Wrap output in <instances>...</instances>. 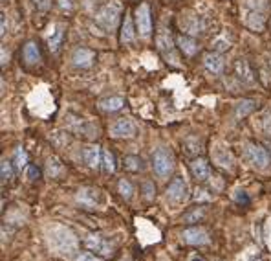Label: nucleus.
Returning a JSON list of instances; mask_svg holds the SVG:
<instances>
[{
    "label": "nucleus",
    "mask_w": 271,
    "mask_h": 261,
    "mask_svg": "<svg viewBox=\"0 0 271 261\" xmlns=\"http://www.w3.org/2000/svg\"><path fill=\"white\" fill-rule=\"evenodd\" d=\"M50 243L59 254H70L77 248V237L64 226H55L50 234Z\"/></svg>",
    "instance_id": "nucleus-1"
},
{
    "label": "nucleus",
    "mask_w": 271,
    "mask_h": 261,
    "mask_svg": "<svg viewBox=\"0 0 271 261\" xmlns=\"http://www.w3.org/2000/svg\"><path fill=\"white\" fill-rule=\"evenodd\" d=\"M152 168L158 177L167 179L174 171V156L167 147H158L152 155Z\"/></svg>",
    "instance_id": "nucleus-2"
},
{
    "label": "nucleus",
    "mask_w": 271,
    "mask_h": 261,
    "mask_svg": "<svg viewBox=\"0 0 271 261\" xmlns=\"http://www.w3.org/2000/svg\"><path fill=\"white\" fill-rule=\"evenodd\" d=\"M119 13H121L119 4H115V2H108V4H105L99 11H97L95 20H97L105 29H114L115 24H118Z\"/></svg>",
    "instance_id": "nucleus-3"
},
{
    "label": "nucleus",
    "mask_w": 271,
    "mask_h": 261,
    "mask_svg": "<svg viewBox=\"0 0 271 261\" xmlns=\"http://www.w3.org/2000/svg\"><path fill=\"white\" fill-rule=\"evenodd\" d=\"M246 158L257 170H266L271 162L267 151L258 144H246Z\"/></svg>",
    "instance_id": "nucleus-4"
},
{
    "label": "nucleus",
    "mask_w": 271,
    "mask_h": 261,
    "mask_svg": "<svg viewBox=\"0 0 271 261\" xmlns=\"http://www.w3.org/2000/svg\"><path fill=\"white\" fill-rule=\"evenodd\" d=\"M85 245L86 248H90V250L97 252V254H101V256L105 257L114 254V245L105 236H101V234H88L85 237Z\"/></svg>",
    "instance_id": "nucleus-5"
},
{
    "label": "nucleus",
    "mask_w": 271,
    "mask_h": 261,
    "mask_svg": "<svg viewBox=\"0 0 271 261\" xmlns=\"http://www.w3.org/2000/svg\"><path fill=\"white\" fill-rule=\"evenodd\" d=\"M156 44H158V50L162 53L163 57L167 59V63H172V64H178V57L176 53H174V43L171 39V34L167 31V29H162L156 37Z\"/></svg>",
    "instance_id": "nucleus-6"
},
{
    "label": "nucleus",
    "mask_w": 271,
    "mask_h": 261,
    "mask_svg": "<svg viewBox=\"0 0 271 261\" xmlns=\"http://www.w3.org/2000/svg\"><path fill=\"white\" fill-rule=\"evenodd\" d=\"M181 241L187 245H195V247H204V245H209V234L200 226H190L181 232Z\"/></svg>",
    "instance_id": "nucleus-7"
},
{
    "label": "nucleus",
    "mask_w": 271,
    "mask_h": 261,
    "mask_svg": "<svg viewBox=\"0 0 271 261\" xmlns=\"http://www.w3.org/2000/svg\"><path fill=\"white\" fill-rule=\"evenodd\" d=\"M167 199L176 204L183 203V201L189 199V188H187L185 180L181 179V177H176V179L169 184V188H167Z\"/></svg>",
    "instance_id": "nucleus-8"
},
{
    "label": "nucleus",
    "mask_w": 271,
    "mask_h": 261,
    "mask_svg": "<svg viewBox=\"0 0 271 261\" xmlns=\"http://www.w3.org/2000/svg\"><path fill=\"white\" fill-rule=\"evenodd\" d=\"M136 26H138V31L143 37L150 35V31H152V19H150V8H148V4L138 6V10H136Z\"/></svg>",
    "instance_id": "nucleus-9"
},
{
    "label": "nucleus",
    "mask_w": 271,
    "mask_h": 261,
    "mask_svg": "<svg viewBox=\"0 0 271 261\" xmlns=\"http://www.w3.org/2000/svg\"><path fill=\"white\" fill-rule=\"evenodd\" d=\"M110 133L114 138H134L136 136V125L129 118H119L114 125L110 127Z\"/></svg>",
    "instance_id": "nucleus-10"
},
{
    "label": "nucleus",
    "mask_w": 271,
    "mask_h": 261,
    "mask_svg": "<svg viewBox=\"0 0 271 261\" xmlns=\"http://www.w3.org/2000/svg\"><path fill=\"white\" fill-rule=\"evenodd\" d=\"M77 203L86 210H95L99 204V193L94 188H81L77 191Z\"/></svg>",
    "instance_id": "nucleus-11"
},
{
    "label": "nucleus",
    "mask_w": 271,
    "mask_h": 261,
    "mask_svg": "<svg viewBox=\"0 0 271 261\" xmlns=\"http://www.w3.org/2000/svg\"><path fill=\"white\" fill-rule=\"evenodd\" d=\"M71 61H73V64H75L77 68H90L95 61V53L92 52L90 48L81 46V48H77L75 52H73Z\"/></svg>",
    "instance_id": "nucleus-12"
},
{
    "label": "nucleus",
    "mask_w": 271,
    "mask_h": 261,
    "mask_svg": "<svg viewBox=\"0 0 271 261\" xmlns=\"http://www.w3.org/2000/svg\"><path fill=\"white\" fill-rule=\"evenodd\" d=\"M190 173H192V177H195L196 180L205 182V180L211 177V168L204 158H195L190 162Z\"/></svg>",
    "instance_id": "nucleus-13"
},
{
    "label": "nucleus",
    "mask_w": 271,
    "mask_h": 261,
    "mask_svg": "<svg viewBox=\"0 0 271 261\" xmlns=\"http://www.w3.org/2000/svg\"><path fill=\"white\" fill-rule=\"evenodd\" d=\"M83 158H85L86 166H88V168H94V170L103 164V153H101V149L97 145H88V147H85Z\"/></svg>",
    "instance_id": "nucleus-14"
},
{
    "label": "nucleus",
    "mask_w": 271,
    "mask_h": 261,
    "mask_svg": "<svg viewBox=\"0 0 271 261\" xmlns=\"http://www.w3.org/2000/svg\"><path fill=\"white\" fill-rule=\"evenodd\" d=\"M204 67L213 74H222L224 72V59L220 57V53H216V52L205 53Z\"/></svg>",
    "instance_id": "nucleus-15"
},
{
    "label": "nucleus",
    "mask_w": 271,
    "mask_h": 261,
    "mask_svg": "<svg viewBox=\"0 0 271 261\" xmlns=\"http://www.w3.org/2000/svg\"><path fill=\"white\" fill-rule=\"evenodd\" d=\"M235 76L242 83H253V72L246 59H237L235 61Z\"/></svg>",
    "instance_id": "nucleus-16"
},
{
    "label": "nucleus",
    "mask_w": 271,
    "mask_h": 261,
    "mask_svg": "<svg viewBox=\"0 0 271 261\" xmlns=\"http://www.w3.org/2000/svg\"><path fill=\"white\" fill-rule=\"evenodd\" d=\"M22 55H24V61L28 64H35L41 61V50H38V44L35 41H29V43L24 44V50H22Z\"/></svg>",
    "instance_id": "nucleus-17"
},
{
    "label": "nucleus",
    "mask_w": 271,
    "mask_h": 261,
    "mask_svg": "<svg viewBox=\"0 0 271 261\" xmlns=\"http://www.w3.org/2000/svg\"><path fill=\"white\" fill-rule=\"evenodd\" d=\"M123 107H125V100L121 96H110L99 102V109L105 112H115L119 109H123Z\"/></svg>",
    "instance_id": "nucleus-18"
},
{
    "label": "nucleus",
    "mask_w": 271,
    "mask_h": 261,
    "mask_svg": "<svg viewBox=\"0 0 271 261\" xmlns=\"http://www.w3.org/2000/svg\"><path fill=\"white\" fill-rule=\"evenodd\" d=\"M176 44H178V48L185 53V55H195V53L198 52V44H196V41L192 39V37H187V35H178Z\"/></svg>",
    "instance_id": "nucleus-19"
},
{
    "label": "nucleus",
    "mask_w": 271,
    "mask_h": 261,
    "mask_svg": "<svg viewBox=\"0 0 271 261\" xmlns=\"http://www.w3.org/2000/svg\"><path fill=\"white\" fill-rule=\"evenodd\" d=\"M136 39V31H134V22L130 19L129 13H125V20H123V26H121V43L127 44V43H132Z\"/></svg>",
    "instance_id": "nucleus-20"
},
{
    "label": "nucleus",
    "mask_w": 271,
    "mask_h": 261,
    "mask_svg": "<svg viewBox=\"0 0 271 261\" xmlns=\"http://www.w3.org/2000/svg\"><path fill=\"white\" fill-rule=\"evenodd\" d=\"M181 29L183 31H187V34H190V35H198V34H202V22H200V17H192V22H189V19H183L181 17Z\"/></svg>",
    "instance_id": "nucleus-21"
},
{
    "label": "nucleus",
    "mask_w": 271,
    "mask_h": 261,
    "mask_svg": "<svg viewBox=\"0 0 271 261\" xmlns=\"http://www.w3.org/2000/svg\"><path fill=\"white\" fill-rule=\"evenodd\" d=\"M255 105H257V103L253 102V100H242V102L237 105V109H235V114H237V118H246L249 112L255 109Z\"/></svg>",
    "instance_id": "nucleus-22"
},
{
    "label": "nucleus",
    "mask_w": 271,
    "mask_h": 261,
    "mask_svg": "<svg viewBox=\"0 0 271 261\" xmlns=\"http://www.w3.org/2000/svg\"><path fill=\"white\" fill-rule=\"evenodd\" d=\"M62 37H64V31H62V28L59 26L55 31H53L52 35H50V39H48V46H50V52H57L59 46H61L62 43Z\"/></svg>",
    "instance_id": "nucleus-23"
},
{
    "label": "nucleus",
    "mask_w": 271,
    "mask_h": 261,
    "mask_svg": "<svg viewBox=\"0 0 271 261\" xmlns=\"http://www.w3.org/2000/svg\"><path fill=\"white\" fill-rule=\"evenodd\" d=\"M13 162H15V168L19 171H22L24 168H28V155H26L24 147H17V149H15Z\"/></svg>",
    "instance_id": "nucleus-24"
},
{
    "label": "nucleus",
    "mask_w": 271,
    "mask_h": 261,
    "mask_svg": "<svg viewBox=\"0 0 271 261\" xmlns=\"http://www.w3.org/2000/svg\"><path fill=\"white\" fill-rule=\"evenodd\" d=\"M103 170L105 173H114L115 171V158L112 155V151H103Z\"/></svg>",
    "instance_id": "nucleus-25"
},
{
    "label": "nucleus",
    "mask_w": 271,
    "mask_h": 261,
    "mask_svg": "<svg viewBox=\"0 0 271 261\" xmlns=\"http://www.w3.org/2000/svg\"><path fill=\"white\" fill-rule=\"evenodd\" d=\"M0 177H2V182H10L13 179V168H11V162L8 160H2V164H0Z\"/></svg>",
    "instance_id": "nucleus-26"
},
{
    "label": "nucleus",
    "mask_w": 271,
    "mask_h": 261,
    "mask_svg": "<svg viewBox=\"0 0 271 261\" xmlns=\"http://www.w3.org/2000/svg\"><path fill=\"white\" fill-rule=\"evenodd\" d=\"M62 173V166L55 156H50L48 158V175L50 177H59Z\"/></svg>",
    "instance_id": "nucleus-27"
},
{
    "label": "nucleus",
    "mask_w": 271,
    "mask_h": 261,
    "mask_svg": "<svg viewBox=\"0 0 271 261\" xmlns=\"http://www.w3.org/2000/svg\"><path fill=\"white\" fill-rule=\"evenodd\" d=\"M118 188H119V193H121V197H123L125 201H129V199L132 197L134 188H132V184H130L127 179H121V180H119Z\"/></svg>",
    "instance_id": "nucleus-28"
},
{
    "label": "nucleus",
    "mask_w": 271,
    "mask_h": 261,
    "mask_svg": "<svg viewBox=\"0 0 271 261\" xmlns=\"http://www.w3.org/2000/svg\"><path fill=\"white\" fill-rule=\"evenodd\" d=\"M185 149L187 153H190V155H198L202 151V140H198V138H189V140H185Z\"/></svg>",
    "instance_id": "nucleus-29"
},
{
    "label": "nucleus",
    "mask_w": 271,
    "mask_h": 261,
    "mask_svg": "<svg viewBox=\"0 0 271 261\" xmlns=\"http://www.w3.org/2000/svg\"><path fill=\"white\" fill-rule=\"evenodd\" d=\"M125 168L130 171H139L141 170V158L139 156H127L125 158Z\"/></svg>",
    "instance_id": "nucleus-30"
},
{
    "label": "nucleus",
    "mask_w": 271,
    "mask_h": 261,
    "mask_svg": "<svg viewBox=\"0 0 271 261\" xmlns=\"http://www.w3.org/2000/svg\"><path fill=\"white\" fill-rule=\"evenodd\" d=\"M214 158H216V162H218L222 168H231V166H233V156H231V153H229L227 149L224 151V155H222V156L216 155Z\"/></svg>",
    "instance_id": "nucleus-31"
},
{
    "label": "nucleus",
    "mask_w": 271,
    "mask_h": 261,
    "mask_svg": "<svg viewBox=\"0 0 271 261\" xmlns=\"http://www.w3.org/2000/svg\"><path fill=\"white\" fill-rule=\"evenodd\" d=\"M213 48L216 50V52H225V50H229V43L225 37H218V39L213 43Z\"/></svg>",
    "instance_id": "nucleus-32"
},
{
    "label": "nucleus",
    "mask_w": 271,
    "mask_h": 261,
    "mask_svg": "<svg viewBox=\"0 0 271 261\" xmlns=\"http://www.w3.org/2000/svg\"><path fill=\"white\" fill-rule=\"evenodd\" d=\"M204 215H205L204 210H195V212L187 213V215H185V221H187V222H198L202 217H204Z\"/></svg>",
    "instance_id": "nucleus-33"
},
{
    "label": "nucleus",
    "mask_w": 271,
    "mask_h": 261,
    "mask_svg": "<svg viewBox=\"0 0 271 261\" xmlns=\"http://www.w3.org/2000/svg\"><path fill=\"white\" fill-rule=\"evenodd\" d=\"M75 261H101L97 256H94V254H90V252H81V254H77Z\"/></svg>",
    "instance_id": "nucleus-34"
},
{
    "label": "nucleus",
    "mask_w": 271,
    "mask_h": 261,
    "mask_svg": "<svg viewBox=\"0 0 271 261\" xmlns=\"http://www.w3.org/2000/svg\"><path fill=\"white\" fill-rule=\"evenodd\" d=\"M235 199H237L238 204H249V197L242 189H237V191H235Z\"/></svg>",
    "instance_id": "nucleus-35"
},
{
    "label": "nucleus",
    "mask_w": 271,
    "mask_h": 261,
    "mask_svg": "<svg viewBox=\"0 0 271 261\" xmlns=\"http://www.w3.org/2000/svg\"><path fill=\"white\" fill-rule=\"evenodd\" d=\"M262 127H264V133H266L267 136H271V112H267L266 116H264Z\"/></svg>",
    "instance_id": "nucleus-36"
},
{
    "label": "nucleus",
    "mask_w": 271,
    "mask_h": 261,
    "mask_svg": "<svg viewBox=\"0 0 271 261\" xmlns=\"http://www.w3.org/2000/svg\"><path fill=\"white\" fill-rule=\"evenodd\" d=\"M35 6H37V10L41 11H48L50 10V6H52V0H33Z\"/></svg>",
    "instance_id": "nucleus-37"
},
{
    "label": "nucleus",
    "mask_w": 271,
    "mask_h": 261,
    "mask_svg": "<svg viewBox=\"0 0 271 261\" xmlns=\"http://www.w3.org/2000/svg\"><path fill=\"white\" fill-rule=\"evenodd\" d=\"M156 193V188H154L152 182H145V197L152 199V195Z\"/></svg>",
    "instance_id": "nucleus-38"
},
{
    "label": "nucleus",
    "mask_w": 271,
    "mask_h": 261,
    "mask_svg": "<svg viewBox=\"0 0 271 261\" xmlns=\"http://www.w3.org/2000/svg\"><path fill=\"white\" fill-rule=\"evenodd\" d=\"M38 175H41V171H38V168H35V166H28V177L31 180H37Z\"/></svg>",
    "instance_id": "nucleus-39"
},
{
    "label": "nucleus",
    "mask_w": 271,
    "mask_h": 261,
    "mask_svg": "<svg viewBox=\"0 0 271 261\" xmlns=\"http://www.w3.org/2000/svg\"><path fill=\"white\" fill-rule=\"evenodd\" d=\"M62 10H71V0H59Z\"/></svg>",
    "instance_id": "nucleus-40"
},
{
    "label": "nucleus",
    "mask_w": 271,
    "mask_h": 261,
    "mask_svg": "<svg viewBox=\"0 0 271 261\" xmlns=\"http://www.w3.org/2000/svg\"><path fill=\"white\" fill-rule=\"evenodd\" d=\"M0 22H2V31H0V35L4 37L6 31H8V26H6V15L4 13H2V19H0Z\"/></svg>",
    "instance_id": "nucleus-41"
},
{
    "label": "nucleus",
    "mask_w": 271,
    "mask_h": 261,
    "mask_svg": "<svg viewBox=\"0 0 271 261\" xmlns=\"http://www.w3.org/2000/svg\"><path fill=\"white\" fill-rule=\"evenodd\" d=\"M205 193V191H204V189H198V191H196V199H205V201H209V195H204Z\"/></svg>",
    "instance_id": "nucleus-42"
},
{
    "label": "nucleus",
    "mask_w": 271,
    "mask_h": 261,
    "mask_svg": "<svg viewBox=\"0 0 271 261\" xmlns=\"http://www.w3.org/2000/svg\"><path fill=\"white\" fill-rule=\"evenodd\" d=\"M4 64H6V50L2 48V67H4Z\"/></svg>",
    "instance_id": "nucleus-43"
},
{
    "label": "nucleus",
    "mask_w": 271,
    "mask_h": 261,
    "mask_svg": "<svg viewBox=\"0 0 271 261\" xmlns=\"http://www.w3.org/2000/svg\"><path fill=\"white\" fill-rule=\"evenodd\" d=\"M190 261H204V259H202V257H198V256H192V257H190Z\"/></svg>",
    "instance_id": "nucleus-44"
},
{
    "label": "nucleus",
    "mask_w": 271,
    "mask_h": 261,
    "mask_svg": "<svg viewBox=\"0 0 271 261\" xmlns=\"http://www.w3.org/2000/svg\"><path fill=\"white\" fill-rule=\"evenodd\" d=\"M253 261H262V259H253Z\"/></svg>",
    "instance_id": "nucleus-45"
}]
</instances>
